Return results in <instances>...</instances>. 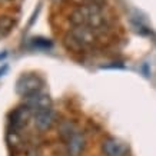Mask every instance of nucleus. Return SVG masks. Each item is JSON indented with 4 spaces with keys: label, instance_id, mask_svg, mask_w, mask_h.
<instances>
[{
    "label": "nucleus",
    "instance_id": "7",
    "mask_svg": "<svg viewBox=\"0 0 156 156\" xmlns=\"http://www.w3.org/2000/svg\"><path fill=\"white\" fill-rule=\"evenodd\" d=\"M30 110H29L26 106H19V108L13 109L9 115V123H10V128L14 132H17L20 129L26 126V123H27L29 118H30Z\"/></svg>",
    "mask_w": 156,
    "mask_h": 156
},
{
    "label": "nucleus",
    "instance_id": "1",
    "mask_svg": "<svg viewBox=\"0 0 156 156\" xmlns=\"http://www.w3.org/2000/svg\"><path fill=\"white\" fill-rule=\"evenodd\" d=\"M69 20L73 26H86L96 32L105 29L106 26L103 10L100 5H96V3H86V5L79 6L77 9L72 12Z\"/></svg>",
    "mask_w": 156,
    "mask_h": 156
},
{
    "label": "nucleus",
    "instance_id": "11",
    "mask_svg": "<svg viewBox=\"0 0 156 156\" xmlns=\"http://www.w3.org/2000/svg\"><path fill=\"white\" fill-rule=\"evenodd\" d=\"M7 69H9V66H7V65H3V66H0V77L5 75L6 72H7Z\"/></svg>",
    "mask_w": 156,
    "mask_h": 156
},
{
    "label": "nucleus",
    "instance_id": "9",
    "mask_svg": "<svg viewBox=\"0 0 156 156\" xmlns=\"http://www.w3.org/2000/svg\"><path fill=\"white\" fill-rule=\"evenodd\" d=\"M32 44L36 49H52V46H53V43L49 39H43V37L32 39Z\"/></svg>",
    "mask_w": 156,
    "mask_h": 156
},
{
    "label": "nucleus",
    "instance_id": "12",
    "mask_svg": "<svg viewBox=\"0 0 156 156\" xmlns=\"http://www.w3.org/2000/svg\"><path fill=\"white\" fill-rule=\"evenodd\" d=\"M5 36V33H3V30H2V27H0V40H2V37Z\"/></svg>",
    "mask_w": 156,
    "mask_h": 156
},
{
    "label": "nucleus",
    "instance_id": "3",
    "mask_svg": "<svg viewBox=\"0 0 156 156\" xmlns=\"http://www.w3.org/2000/svg\"><path fill=\"white\" fill-rule=\"evenodd\" d=\"M62 136L65 139L67 156H80L85 152L86 137L73 123H65L62 126Z\"/></svg>",
    "mask_w": 156,
    "mask_h": 156
},
{
    "label": "nucleus",
    "instance_id": "13",
    "mask_svg": "<svg viewBox=\"0 0 156 156\" xmlns=\"http://www.w3.org/2000/svg\"><path fill=\"white\" fill-rule=\"evenodd\" d=\"M6 56H7V53H2V55H0V59H2V57H6Z\"/></svg>",
    "mask_w": 156,
    "mask_h": 156
},
{
    "label": "nucleus",
    "instance_id": "5",
    "mask_svg": "<svg viewBox=\"0 0 156 156\" xmlns=\"http://www.w3.org/2000/svg\"><path fill=\"white\" fill-rule=\"evenodd\" d=\"M24 106L30 110V113H39L43 110H48L52 109V98L48 93H43V92H37L34 95H30L27 98H24Z\"/></svg>",
    "mask_w": 156,
    "mask_h": 156
},
{
    "label": "nucleus",
    "instance_id": "8",
    "mask_svg": "<svg viewBox=\"0 0 156 156\" xmlns=\"http://www.w3.org/2000/svg\"><path fill=\"white\" fill-rule=\"evenodd\" d=\"M33 123H34V126H36L39 130H42V132L49 130V129L56 123V113H55V110H53V109H48V110L34 113Z\"/></svg>",
    "mask_w": 156,
    "mask_h": 156
},
{
    "label": "nucleus",
    "instance_id": "10",
    "mask_svg": "<svg viewBox=\"0 0 156 156\" xmlns=\"http://www.w3.org/2000/svg\"><path fill=\"white\" fill-rule=\"evenodd\" d=\"M0 27H2L3 33H5V36H6V34L12 30V27H13V20L10 19V17H7V16L2 17V19H0Z\"/></svg>",
    "mask_w": 156,
    "mask_h": 156
},
{
    "label": "nucleus",
    "instance_id": "14",
    "mask_svg": "<svg viewBox=\"0 0 156 156\" xmlns=\"http://www.w3.org/2000/svg\"><path fill=\"white\" fill-rule=\"evenodd\" d=\"M0 2H9V0H0Z\"/></svg>",
    "mask_w": 156,
    "mask_h": 156
},
{
    "label": "nucleus",
    "instance_id": "4",
    "mask_svg": "<svg viewBox=\"0 0 156 156\" xmlns=\"http://www.w3.org/2000/svg\"><path fill=\"white\" fill-rule=\"evenodd\" d=\"M43 86H44V80L42 76L36 73H24L16 82V93L23 98H27L37 92H42Z\"/></svg>",
    "mask_w": 156,
    "mask_h": 156
},
{
    "label": "nucleus",
    "instance_id": "6",
    "mask_svg": "<svg viewBox=\"0 0 156 156\" xmlns=\"http://www.w3.org/2000/svg\"><path fill=\"white\" fill-rule=\"evenodd\" d=\"M102 152L105 156H128L129 147L118 137H106L102 142Z\"/></svg>",
    "mask_w": 156,
    "mask_h": 156
},
{
    "label": "nucleus",
    "instance_id": "2",
    "mask_svg": "<svg viewBox=\"0 0 156 156\" xmlns=\"http://www.w3.org/2000/svg\"><path fill=\"white\" fill-rule=\"evenodd\" d=\"M98 42V32L86 26H73L65 39L67 49L73 52H82L87 48H92Z\"/></svg>",
    "mask_w": 156,
    "mask_h": 156
}]
</instances>
